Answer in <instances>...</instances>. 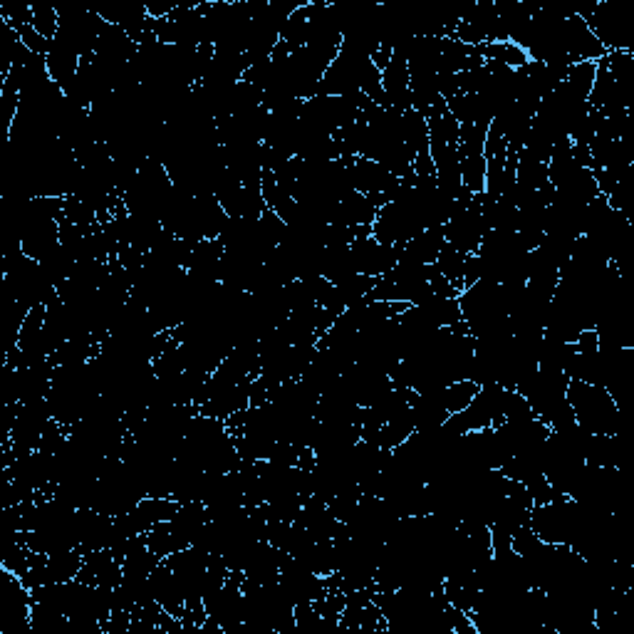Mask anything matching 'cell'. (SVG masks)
Wrapping results in <instances>:
<instances>
[{"label": "cell", "mask_w": 634, "mask_h": 634, "mask_svg": "<svg viewBox=\"0 0 634 634\" xmlns=\"http://www.w3.org/2000/svg\"><path fill=\"white\" fill-rule=\"evenodd\" d=\"M568 404L575 414V422L580 429L590 434L615 436L622 434L627 426V417H622L620 407L600 384H587L570 379L568 384Z\"/></svg>", "instance_id": "obj_1"}, {"label": "cell", "mask_w": 634, "mask_h": 634, "mask_svg": "<svg viewBox=\"0 0 634 634\" xmlns=\"http://www.w3.org/2000/svg\"><path fill=\"white\" fill-rule=\"evenodd\" d=\"M352 258H355L357 270L362 275H372V278H382L392 268H397L399 258H402V248H392L379 243L377 238L362 236L352 243Z\"/></svg>", "instance_id": "obj_2"}, {"label": "cell", "mask_w": 634, "mask_h": 634, "mask_svg": "<svg viewBox=\"0 0 634 634\" xmlns=\"http://www.w3.org/2000/svg\"><path fill=\"white\" fill-rule=\"evenodd\" d=\"M446 246L444 228H424L422 233L412 238L407 246H402V258L399 263H412V265H434L439 258L441 248Z\"/></svg>", "instance_id": "obj_3"}, {"label": "cell", "mask_w": 634, "mask_h": 634, "mask_svg": "<svg viewBox=\"0 0 634 634\" xmlns=\"http://www.w3.org/2000/svg\"><path fill=\"white\" fill-rule=\"evenodd\" d=\"M481 389V384H476L474 379H456V382L446 384L444 387V404L449 414H459L474 402V397Z\"/></svg>", "instance_id": "obj_4"}, {"label": "cell", "mask_w": 634, "mask_h": 634, "mask_svg": "<svg viewBox=\"0 0 634 634\" xmlns=\"http://www.w3.org/2000/svg\"><path fill=\"white\" fill-rule=\"evenodd\" d=\"M35 30H38L43 38L55 40L57 28H60V15H57V8H50V5L35 3L33 5V20H30Z\"/></svg>", "instance_id": "obj_5"}]
</instances>
